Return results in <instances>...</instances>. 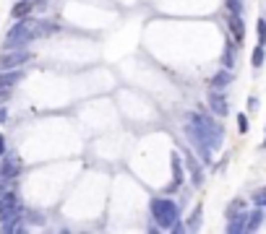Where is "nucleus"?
Masks as SVG:
<instances>
[{"label": "nucleus", "mask_w": 266, "mask_h": 234, "mask_svg": "<svg viewBox=\"0 0 266 234\" xmlns=\"http://www.w3.org/2000/svg\"><path fill=\"white\" fill-rule=\"evenodd\" d=\"M183 127H186L188 140L199 148V154H201L204 161H209L212 151H217L219 146H222V127H219L212 117L191 112L186 117V125H183Z\"/></svg>", "instance_id": "f257e3e1"}, {"label": "nucleus", "mask_w": 266, "mask_h": 234, "mask_svg": "<svg viewBox=\"0 0 266 234\" xmlns=\"http://www.w3.org/2000/svg\"><path fill=\"white\" fill-rule=\"evenodd\" d=\"M57 31L55 23H47V21H34V18H18V23L13 29H10V34L5 37V47H24L29 44L31 39L37 37H44V34H52Z\"/></svg>", "instance_id": "f03ea898"}, {"label": "nucleus", "mask_w": 266, "mask_h": 234, "mask_svg": "<svg viewBox=\"0 0 266 234\" xmlns=\"http://www.w3.org/2000/svg\"><path fill=\"white\" fill-rule=\"evenodd\" d=\"M152 216L162 229H172L178 224V206L167 198H154L152 201Z\"/></svg>", "instance_id": "7ed1b4c3"}, {"label": "nucleus", "mask_w": 266, "mask_h": 234, "mask_svg": "<svg viewBox=\"0 0 266 234\" xmlns=\"http://www.w3.org/2000/svg\"><path fill=\"white\" fill-rule=\"evenodd\" d=\"M21 216V203L16 193H5L0 195V221H8V219H16Z\"/></svg>", "instance_id": "20e7f679"}, {"label": "nucleus", "mask_w": 266, "mask_h": 234, "mask_svg": "<svg viewBox=\"0 0 266 234\" xmlns=\"http://www.w3.org/2000/svg\"><path fill=\"white\" fill-rule=\"evenodd\" d=\"M26 60H31V52H26V50L5 52L3 57H0V68H3V70H10V68H18V65H24Z\"/></svg>", "instance_id": "39448f33"}, {"label": "nucleus", "mask_w": 266, "mask_h": 234, "mask_svg": "<svg viewBox=\"0 0 266 234\" xmlns=\"http://www.w3.org/2000/svg\"><path fill=\"white\" fill-rule=\"evenodd\" d=\"M21 169V161L16 156H5L3 154V161H0V177L3 180H13Z\"/></svg>", "instance_id": "423d86ee"}, {"label": "nucleus", "mask_w": 266, "mask_h": 234, "mask_svg": "<svg viewBox=\"0 0 266 234\" xmlns=\"http://www.w3.org/2000/svg\"><path fill=\"white\" fill-rule=\"evenodd\" d=\"M246 224H248V214H246V208H243V211H238V214H230V224H227V232H230V234L246 232Z\"/></svg>", "instance_id": "0eeeda50"}, {"label": "nucleus", "mask_w": 266, "mask_h": 234, "mask_svg": "<svg viewBox=\"0 0 266 234\" xmlns=\"http://www.w3.org/2000/svg\"><path fill=\"white\" fill-rule=\"evenodd\" d=\"M209 107L214 110V115H219V117H227V112H230V107H227V99L219 94L217 89L209 94Z\"/></svg>", "instance_id": "6e6552de"}, {"label": "nucleus", "mask_w": 266, "mask_h": 234, "mask_svg": "<svg viewBox=\"0 0 266 234\" xmlns=\"http://www.w3.org/2000/svg\"><path fill=\"white\" fill-rule=\"evenodd\" d=\"M21 78H24V73H21V70H16V68H10L8 73L0 76V89H10V86H16Z\"/></svg>", "instance_id": "1a4fd4ad"}, {"label": "nucleus", "mask_w": 266, "mask_h": 234, "mask_svg": "<svg viewBox=\"0 0 266 234\" xmlns=\"http://www.w3.org/2000/svg\"><path fill=\"white\" fill-rule=\"evenodd\" d=\"M34 0H18V3L13 5V10H10V13H13V18H26L31 10H34Z\"/></svg>", "instance_id": "9d476101"}, {"label": "nucleus", "mask_w": 266, "mask_h": 234, "mask_svg": "<svg viewBox=\"0 0 266 234\" xmlns=\"http://www.w3.org/2000/svg\"><path fill=\"white\" fill-rule=\"evenodd\" d=\"M227 23H230V29H233V37H235V39H243L246 26H243V21H240V13H230Z\"/></svg>", "instance_id": "9b49d317"}, {"label": "nucleus", "mask_w": 266, "mask_h": 234, "mask_svg": "<svg viewBox=\"0 0 266 234\" xmlns=\"http://www.w3.org/2000/svg\"><path fill=\"white\" fill-rule=\"evenodd\" d=\"M261 221H264V211L259 206V211H253V214H248V224H246V232H256L261 227Z\"/></svg>", "instance_id": "f8f14e48"}, {"label": "nucleus", "mask_w": 266, "mask_h": 234, "mask_svg": "<svg viewBox=\"0 0 266 234\" xmlns=\"http://www.w3.org/2000/svg\"><path fill=\"white\" fill-rule=\"evenodd\" d=\"M230 81H233V73H227V70H222V73H217L214 78H212V89H222V86H227Z\"/></svg>", "instance_id": "ddd939ff"}, {"label": "nucleus", "mask_w": 266, "mask_h": 234, "mask_svg": "<svg viewBox=\"0 0 266 234\" xmlns=\"http://www.w3.org/2000/svg\"><path fill=\"white\" fill-rule=\"evenodd\" d=\"M188 167H191V172H193V182L201 185V169H199V164H196L193 156H188Z\"/></svg>", "instance_id": "4468645a"}, {"label": "nucleus", "mask_w": 266, "mask_h": 234, "mask_svg": "<svg viewBox=\"0 0 266 234\" xmlns=\"http://www.w3.org/2000/svg\"><path fill=\"white\" fill-rule=\"evenodd\" d=\"M261 65H264V44L253 50V68H261Z\"/></svg>", "instance_id": "2eb2a0df"}, {"label": "nucleus", "mask_w": 266, "mask_h": 234, "mask_svg": "<svg viewBox=\"0 0 266 234\" xmlns=\"http://www.w3.org/2000/svg\"><path fill=\"white\" fill-rule=\"evenodd\" d=\"M172 172H175V185L183 182V174H180V156H172Z\"/></svg>", "instance_id": "dca6fc26"}, {"label": "nucleus", "mask_w": 266, "mask_h": 234, "mask_svg": "<svg viewBox=\"0 0 266 234\" xmlns=\"http://www.w3.org/2000/svg\"><path fill=\"white\" fill-rule=\"evenodd\" d=\"M253 203H256V206H266V187H264V190H259L256 195H253Z\"/></svg>", "instance_id": "f3484780"}, {"label": "nucleus", "mask_w": 266, "mask_h": 234, "mask_svg": "<svg viewBox=\"0 0 266 234\" xmlns=\"http://www.w3.org/2000/svg\"><path fill=\"white\" fill-rule=\"evenodd\" d=\"M264 42H266V21L259 18V44H264Z\"/></svg>", "instance_id": "a211bd4d"}, {"label": "nucleus", "mask_w": 266, "mask_h": 234, "mask_svg": "<svg viewBox=\"0 0 266 234\" xmlns=\"http://www.w3.org/2000/svg\"><path fill=\"white\" fill-rule=\"evenodd\" d=\"M227 5H230V13H240V10H243V0H227Z\"/></svg>", "instance_id": "6ab92c4d"}, {"label": "nucleus", "mask_w": 266, "mask_h": 234, "mask_svg": "<svg viewBox=\"0 0 266 234\" xmlns=\"http://www.w3.org/2000/svg\"><path fill=\"white\" fill-rule=\"evenodd\" d=\"M222 63L230 68V65H233V47H230L227 44V50H225V55H222Z\"/></svg>", "instance_id": "aec40b11"}, {"label": "nucleus", "mask_w": 266, "mask_h": 234, "mask_svg": "<svg viewBox=\"0 0 266 234\" xmlns=\"http://www.w3.org/2000/svg\"><path fill=\"white\" fill-rule=\"evenodd\" d=\"M238 127H240V133H248V120H246V115H238Z\"/></svg>", "instance_id": "412c9836"}, {"label": "nucleus", "mask_w": 266, "mask_h": 234, "mask_svg": "<svg viewBox=\"0 0 266 234\" xmlns=\"http://www.w3.org/2000/svg\"><path fill=\"white\" fill-rule=\"evenodd\" d=\"M8 102V89H0V104Z\"/></svg>", "instance_id": "4be33fe9"}, {"label": "nucleus", "mask_w": 266, "mask_h": 234, "mask_svg": "<svg viewBox=\"0 0 266 234\" xmlns=\"http://www.w3.org/2000/svg\"><path fill=\"white\" fill-rule=\"evenodd\" d=\"M3 154H5V138L0 135V156H3Z\"/></svg>", "instance_id": "5701e85b"}, {"label": "nucleus", "mask_w": 266, "mask_h": 234, "mask_svg": "<svg viewBox=\"0 0 266 234\" xmlns=\"http://www.w3.org/2000/svg\"><path fill=\"white\" fill-rule=\"evenodd\" d=\"M5 115H8V112H5L3 107H0V122H3V120H5Z\"/></svg>", "instance_id": "b1692460"}, {"label": "nucleus", "mask_w": 266, "mask_h": 234, "mask_svg": "<svg viewBox=\"0 0 266 234\" xmlns=\"http://www.w3.org/2000/svg\"><path fill=\"white\" fill-rule=\"evenodd\" d=\"M34 3H44V0H34Z\"/></svg>", "instance_id": "393cba45"}, {"label": "nucleus", "mask_w": 266, "mask_h": 234, "mask_svg": "<svg viewBox=\"0 0 266 234\" xmlns=\"http://www.w3.org/2000/svg\"><path fill=\"white\" fill-rule=\"evenodd\" d=\"M264 146H266V138H264Z\"/></svg>", "instance_id": "a878e982"}]
</instances>
